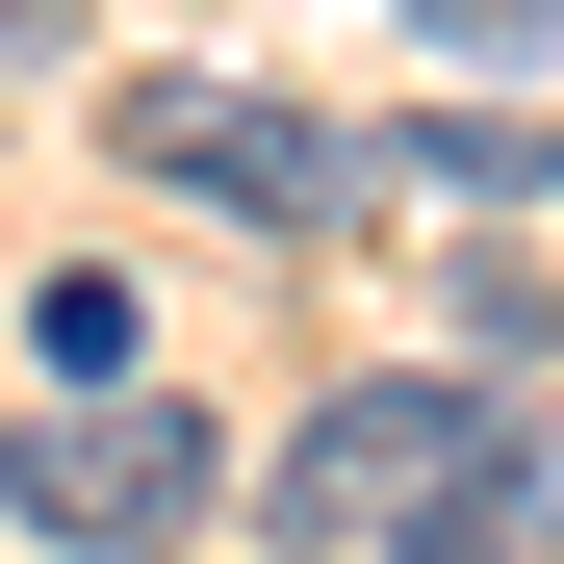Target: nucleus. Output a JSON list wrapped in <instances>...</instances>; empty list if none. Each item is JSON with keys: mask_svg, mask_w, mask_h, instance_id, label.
<instances>
[{"mask_svg": "<svg viewBox=\"0 0 564 564\" xmlns=\"http://www.w3.org/2000/svg\"><path fill=\"white\" fill-rule=\"evenodd\" d=\"M0 513H26V539H77V564H154V539L257 513V462H231L206 411H154V386H77L52 436H0Z\"/></svg>", "mask_w": 564, "mask_h": 564, "instance_id": "nucleus-1", "label": "nucleus"}, {"mask_svg": "<svg viewBox=\"0 0 564 564\" xmlns=\"http://www.w3.org/2000/svg\"><path fill=\"white\" fill-rule=\"evenodd\" d=\"M488 436H513L488 386H334L308 436L257 462V539H282V564H386V539H411V513H436Z\"/></svg>", "mask_w": 564, "mask_h": 564, "instance_id": "nucleus-2", "label": "nucleus"}, {"mask_svg": "<svg viewBox=\"0 0 564 564\" xmlns=\"http://www.w3.org/2000/svg\"><path fill=\"white\" fill-rule=\"evenodd\" d=\"M104 154H129V180H206V206H257V231H359V206H386V154H359V129L231 104V77H129Z\"/></svg>", "mask_w": 564, "mask_h": 564, "instance_id": "nucleus-3", "label": "nucleus"}, {"mask_svg": "<svg viewBox=\"0 0 564 564\" xmlns=\"http://www.w3.org/2000/svg\"><path fill=\"white\" fill-rule=\"evenodd\" d=\"M386 564H564V436L513 411V436H488V462H462V488H436V513H411Z\"/></svg>", "mask_w": 564, "mask_h": 564, "instance_id": "nucleus-4", "label": "nucleus"}, {"mask_svg": "<svg viewBox=\"0 0 564 564\" xmlns=\"http://www.w3.org/2000/svg\"><path fill=\"white\" fill-rule=\"evenodd\" d=\"M26 359H52V386H129V359H154V308H129L104 257H52V282H26Z\"/></svg>", "mask_w": 564, "mask_h": 564, "instance_id": "nucleus-5", "label": "nucleus"}, {"mask_svg": "<svg viewBox=\"0 0 564 564\" xmlns=\"http://www.w3.org/2000/svg\"><path fill=\"white\" fill-rule=\"evenodd\" d=\"M411 26H436V52H513V26H539V0H411Z\"/></svg>", "mask_w": 564, "mask_h": 564, "instance_id": "nucleus-6", "label": "nucleus"}, {"mask_svg": "<svg viewBox=\"0 0 564 564\" xmlns=\"http://www.w3.org/2000/svg\"><path fill=\"white\" fill-rule=\"evenodd\" d=\"M52 26H77V0H0V77H26V52H52Z\"/></svg>", "mask_w": 564, "mask_h": 564, "instance_id": "nucleus-7", "label": "nucleus"}]
</instances>
